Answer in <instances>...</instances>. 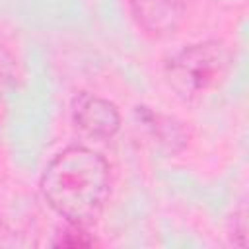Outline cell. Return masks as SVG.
<instances>
[{"mask_svg":"<svg viewBox=\"0 0 249 249\" xmlns=\"http://www.w3.org/2000/svg\"><path fill=\"white\" fill-rule=\"evenodd\" d=\"M41 193L68 224H95L109 198V163L86 146H68L43 171Z\"/></svg>","mask_w":249,"mask_h":249,"instance_id":"cell-1","label":"cell"},{"mask_svg":"<svg viewBox=\"0 0 249 249\" xmlns=\"http://www.w3.org/2000/svg\"><path fill=\"white\" fill-rule=\"evenodd\" d=\"M231 53L222 41H200L175 53L165 62V80L183 99H196L216 89L230 72Z\"/></svg>","mask_w":249,"mask_h":249,"instance_id":"cell-2","label":"cell"},{"mask_svg":"<svg viewBox=\"0 0 249 249\" xmlns=\"http://www.w3.org/2000/svg\"><path fill=\"white\" fill-rule=\"evenodd\" d=\"M72 121L88 136L107 140L121 128V113L115 103L82 91L72 99Z\"/></svg>","mask_w":249,"mask_h":249,"instance_id":"cell-3","label":"cell"},{"mask_svg":"<svg viewBox=\"0 0 249 249\" xmlns=\"http://www.w3.org/2000/svg\"><path fill=\"white\" fill-rule=\"evenodd\" d=\"M193 0H128V10L136 25L152 35L165 37L183 23Z\"/></svg>","mask_w":249,"mask_h":249,"instance_id":"cell-4","label":"cell"},{"mask_svg":"<svg viewBox=\"0 0 249 249\" xmlns=\"http://www.w3.org/2000/svg\"><path fill=\"white\" fill-rule=\"evenodd\" d=\"M136 117L142 124L148 126L150 134L161 144L165 146L167 150L171 152H177L179 148L185 146V130L181 128V124L173 123V119L165 117V115H160V113H154L150 111L148 107H136Z\"/></svg>","mask_w":249,"mask_h":249,"instance_id":"cell-5","label":"cell"},{"mask_svg":"<svg viewBox=\"0 0 249 249\" xmlns=\"http://www.w3.org/2000/svg\"><path fill=\"white\" fill-rule=\"evenodd\" d=\"M54 245H66V247H86L93 245V239L86 233L84 226L70 224L66 230L60 231V235L54 239Z\"/></svg>","mask_w":249,"mask_h":249,"instance_id":"cell-6","label":"cell"}]
</instances>
